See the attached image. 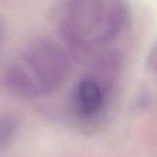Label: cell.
<instances>
[{
    "instance_id": "6da1fadb",
    "label": "cell",
    "mask_w": 157,
    "mask_h": 157,
    "mask_svg": "<svg viewBox=\"0 0 157 157\" xmlns=\"http://www.w3.org/2000/svg\"><path fill=\"white\" fill-rule=\"evenodd\" d=\"M126 19L127 9L121 0H68L60 31L69 44L88 49L113 40Z\"/></svg>"
},
{
    "instance_id": "7a4b0ae2",
    "label": "cell",
    "mask_w": 157,
    "mask_h": 157,
    "mask_svg": "<svg viewBox=\"0 0 157 157\" xmlns=\"http://www.w3.org/2000/svg\"><path fill=\"white\" fill-rule=\"evenodd\" d=\"M68 58L56 42L40 39L28 44L14 59L6 74L14 92L34 97L52 91L64 79Z\"/></svg>"
},
{
    "instance_id": "3957f363",
    "label": "cell",
    "mask_w": 157,
    "mask_h": 157,
    "mask_svg": "<svg viewBox=\"0 0 157 157\" xmlns=\"http://www.w3.org/2000/svg\"><path fill=\"white\" fill-rule=\"evenodd\" d=\"M74 101L75 109L80 115L90 117L96 114L103 101L99 84L91 77L82 79L76 86Z\"/></svg>"
},
{
    "instance_id": "277c9868",
    "label": "cell",
    "mask_w": 157,
    "mask_h": 157,
    "mask_svg": "<svg viewBox=\"0 0 157 157\" xmlns=\"http://www.w3.org/2000/svg\"><path fill=\"white\" fill-rule=\"evenodd\" d=\"M147 66L150 70L157 72V43L151 49L147 57Z\"/></svg>"
},
{
    "instance_id": "5b68a950",
    "label": "cell",
    "mask_w": 157,
    "mask_h": 157,
    "mask_svg": "<svg viewBox=\"0 0 157 157\" xmlns=\"http://www.w3.org/2000/svg\"><path fill=\"white\" fill-rule=\"evenodd\" d=\"M4 36H5V26H4V22L0 18V47L4 40Z\"/></svg>"
}]
</instances>
